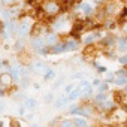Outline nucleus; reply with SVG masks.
<instances>
[{
    "label": "nucleus",
    "mask_w": 127,
    "mask_h": 127,
    "mask_svg": "<svg viewBox=\"0 0 127 127\" xmlns=\"http://www.w3.org/2000/svg\"><path fill=\"white\" fill-rule=\"evenodd\" d=\"M118 76H121V78H127V70H126V69H120V70H118Z\"/></svg>",
    "instance_id": "obj_27"
},
{
    "label": "nucleus",
    "mask_w": 127,
    "mask_h": 127,
    "mask_svg": "<svg viewBox=\"0 0 127 127\" xmlns=\"http://www.w3.org/2000/svg\"><path fill=\"white\" fill-rule=\"evenodd\" d=\"M26 111H27V109H26V106H24V105H20V106H18V109H17V112H18V115H20V117L26 115Z\"/></svg>",
    "instance_id": "obj_23"
},
{
    "label": "nucleus",
    "mask_w": 127,
    "mask_h": 127,
    "mask_svg": "<svg viewBox=\"0 0 127 127\" xmlns=\"http://www.w3.org/2000/svg\"><path fill=\"white\" fill-rule=\"evenodd\" d=\"M32 46H33L34 51H37V49H40V48H43V46H46V45H45V40L39 36V37H33V40H32Z\"/></svg>",
    "instance_id": "obj_7"
},
{
    "label": "nucleus",
    "mask_w": 127,
    "mask_h": 127,
    "mask_svg": "<svg viewBox=\"0 0 127 127\" xmlns=\"http://www.w3.org/2000/svg\"><path fill=\"white\" fill-rule=\"evenodd\" d=\"M106 88H108V85H106V84H99V91H100V93L106 91Z\"/></svg>",
    "instance_id": "obj_28"
},
{
    "label": "nucleus",
    "mask_w": 127,
    "mask_h": 127,
    "mask_svg": "<svg viewBox=\"0 0 127 127\" xmlns=\"http://www.w3.org/2000/svg\"><path fill=\"white\" fill-rule=\"evenodd\" d=\"M55 78V72L52 69H46L43 72V81H52Z\"/></svg>",
    "instance_id": "obj_15"
},
{
    "label": "nucleus",
    "mask_w": 127,
    "mask_h": 127,
    "mask_svg": "<svg viewBox=\"0 0 127 127\" xmlns=\"http://www.w3.org/2000/svg\"><path fill=\"white\" fill-rule=\"evenodd\" d=\"M67 102H69V100H67V97L61 96V97H58V99H57V102L54 103V106H55L57 109H60V108H63V106H64V105H66Z\"/></svg>",
    "instance_id": "obj_16"
},
{
    "label": "nucleus",
    "mask_w": 127,
    "mask_h": 127,
    "mask_svg": "<svg viewBox=\"0 0 127 127\" xmlns=\"http://www.w3.org/2000/svg\"><path fill=\"white\" fill-rule=\"evenodd\" d=\"M32 23H30V20L29 18H24V20H21V21H18V26H17V33H15V36H18V37H26V36H29L30 34V30H32Z\"/></svg>",
    "instance_id": "obj_2"
},
{
    "label": "nucleus",
    "mask_w": 127,
    "mask_h": 127,
    "mask_svg": "<svg viewBox=\"0 0 127 127\" xmlns=\"http://www.w3.org/2000/svg\"><path fill=\"white\" fill-rule=\"evenodd\" d=\"M105 43H108V45H112V43H114V40H112V37H109V39H106V40H105Z\"/></svg>",
    "instance_id": "obj_34"
},
{
    "label": "nucleus",
    "mask_w": 127,
    "mask_h": 127,
    "mask_svg": "<svg viewBox=\"0 0 127 127\" xmlns=\"http://www.w3.org/2000/svg\"><path fill=\"white\" fill-rule=\"evenodd\" d=\"M126 46H127V42H126L124 39H120V40H118V48H120L121 51H124Z\"/></svg>",
    "instance_id": "obj_24"
},
{
    "label": "nucleus",
    "mask_w": 127,
    "mask_h": 127,
    "mask_svg": "<svg viewBox=\"0 0 127 127\" xmlns=\"http://www.w3.org/2000/svg\"><path fill=\"white\" fill-rule=\"evenodd\" d=\"M52 100H54V94H52V93H48V94L43 96V102H45V103H51Z\"/></svg>",
    "instance_id": "obj_21"
},
{
    "label": "nucleus",
    "mask_w": 127,
    "mask_h": 127,
    "mask_svg": "<svg viewBox=\"0 0 127 127\" xmlns=\"http://www.w3.org/2000/svg\"><path fill=\"white\" fill-rule=\"evenodd\" d=\"M29 69L33 70V72H36V73H42V72L46 70V67H45V64H43L42 61H36V63H33V64H32Z\"/></svg>",
    "instance_id": "obj_6"
},
{
    "label": "nucleus",
    "mask_w": 127,
    "mask_h": 127,
    "mask_svg": "<svg viewBox=\"0 0 127 127\" xmlns=\"http://www.w3.org/2000/svg\"><path fill=\"white\" fill-rule=\"evenodd\" d=\"M64 26H66V18H64V17L57 18V20L52 23V29H54V30H60V29H63Z\"/></svg>",
    "instance_id": "obj_10"
},
{
    "label": "nucleus",
    "mask_w": 127,
    "mask_h": 127,
    "mask_svg": "<svg viewBox=\"0 0 127 127\" xmlns=\"http://www.w3.org/2000/svg\"><path fill=\"white\" fill-rule=\"evenodd\" d=\"M72 123H73V127H88V123L84 118H75Z\"/></svg>",
    "instance_id": "obj_17"
},
{
    "label": "nucleus",
    "mask_w": 127,
    "mask_h": 127,
    "mask_svg": "<svg viewBox=\"0 0 127 127\" xmlns=\"http://www.w3.org/2000/svg\"><path fill=\"white\" fill-rule=\"evenodd\" d=\"M24 106H26V109H34L36 106H37V102H36V99H33V97H27V99H24Z\"/></svg>",
    "instance_id": "obj_12"
},
{
    "label": "nucleus",
    "mask_w": 127,
    "mask_h": 127,
    "mask_svg": "<svg viewBox=\"0 0 127 127\" xmlns=\"http://www.w3.org/2000/svg\"><path fill=\"white\" fill-rule=\"evenodd\" d=\"M114 81H115V84H117L118 87H121V85H126V84H127V78H121V76L115 78Z\"/></svg>",
    "instance_id": "obj_19"
},
{
    "label": "nucleus",
    "mask_w": 127,
    "mask_h": 127,
    "mask_svg": "<svg viewBox=\"0 0 127 127\" xmlns=\"http://www.w3.org/2000/svg\"><path fill=\"white\" fill-rule=\"evenodd\" d=\"M49 52L51 54H61V52H64V43H55L54 46L49 48Z\"/></svg>",
    "instance_id": "obj_11"
},
{
    "label": "nucleus",
    "mask_w": 127,
    "mask_h": 127,
    "mask_svg": "<svg viewBox=\"0 0 127 127\" xmlns=\"http://www.w3.org/2000/svg\"><path fill=\"white\" fill-rule=\"evenodd\" d=\"M0 3H2L3 8H11V6H14V5H18L20 0H0Z\"/></svg>",
    "instance_id": "obj_18"
},
{
    "label": "nucleus",
    "mask_w": 127,
    "mask_h": 127,
    "mask_svg": "<svg viewBox=\"0 0 127 127\" xmlns=\"http://www.w3.org/2000/svg\"><path fill=\"white\" fill-rule=\"evenodd\" d=\"M33 2H34V0H27V5H32Z\"/></svg>",
    "instance_id": "obj_38"
},
{
    "label": "nucleus",
    "mask_w": 127,
    "mask_h": 127,
    "mask_svg": "<svg viewBox=\"0 0 127 127\" xmlns=\"http://www.w3.org/2000/svg\"><path fill=\"white\" fill-rule=\"evenodd\" d=\"M42 32H43V26H42V23H36V24L32 26L30 36H32V37H39V36L42 34Z\"/></svg>",
    "instance_id": "obj_5"
},
{
    "label": "nucleus",
    "mask_w": 127,
    "mask_h": 127,
    "mask_svg": "<svg viewBox=\"0 0 127 127\" xmlns=\"http://www.w3.org/2000/svg\"><path fill=\"white\" fill-rule=\"evenodd\" d=\"M42 11L48 17H55V15L60 14L61 6H60L58 2H55V0H45L43 5H42Z\"/></svg>",
    "instance_id": "obj_1"
},
{
    "label": "nucleus",
    "mask_w": 127,
    "mask_h": 127,
    "mask_svg": "<svg viewBox=\"0 0 127 127\" xmlns=\"http://www.w3.org/2000/svg\"><path fill=\"white\" fill-rule=\"evenodd\" d=\"M60 127H73V123L70 120H63L60 123Z\"/></svg>",
    "instance_id": "obj_22"
},
{
    "label": "nucleus",
    "mask_w": 127,
    "mask_h": 127,
    "mask_svg": "<svg viewBox=\"0 0 127 127\" xmlns=\"http://www.w3.org/2000/svg\"><path fill=\"white\" fill-rule=\"evenodd\" d=\"M3 108H5V105H3V102H2V100H0V112L3 111Z\"/></svg>",
    "instance_id": "obj_37"
},
{
    "label": "nucleus",
    "mask_w": 127,
    "mask_h": 127,
    "mask_svg": "<svg viewBox=\"0 0 127 127\" xmlns=\"http://www.w3.org/2000/svg\"><path fill=\"white\" fill-rule=\"evenodd\" d=\"M126 42H127V40H126Z\"/></svg>",
    "instance_id": "obj_43"
},
{
    "label": "nucleus",
    "mask_w": 127,
    "mask_h": 127,
    "mask_svg": "<svg viewBox=\"0 0 127 127\" xmlns=\"http://www.w3.org/2000/svg\"><path fill=\"white\" fill-rule=\"evenodd\" d=\"M72 78H73V79H79V78H81V73H75Z\"/></svg>",
    "instance_id": "obj_35"
},
{
    "label": "nucleus",
    "mask_w": 127,
    "mask_h": 127,
    "mask_svg": "<svg viewBox=\"0 0 127 127\" xmlns=\"http://www.w3.org/2000/svg\"><path fill=\"white\" fill-rule=\"evenodd\" d=\"M124 30H126V32H127V24H126V27H124Z\"/></svg>",
    "instance_id": "obj_41"
},
{
    "label": "nucleus",
    "mask_w": 127,
    "mask_h": 127,
    "mask_svg": "<svg viewBox=\"0 0 127 127\" xmlns=\"http://www.w3.org/2000/svg\"><path fill=\"white\" fill-rule=\"evenodd\" d=\"M93 2H96V3H100V2H103V0H93Z\"/></svg>",
    "instance_id": "obj_39"
},
{
    "label": "nucleus",
    "mask_w": 127,
    "mask_h": 127,
    "mask_svg": "<svg viewBox=\"0 0 127 127\" xmlns=\"http://www.w3.org/2000/svg\"><path fill=\"white\" fill-rule=\"evenodd\" d=\"M73 88H75V85H73V84H67V85L64 87V94H69Z\"/></svg>",
    "instance_id": "obj_25"
},
{
    "label": "nucleus",
    "mask_w": 127,
    "mask_h": 127,
    "mask_svg": "<svg viewBox=\"0 0 127 127\" xmlns=\"http://www.w3.org/2000/svg\"><path fill=\"white\" fill-rule=\"evenodd\" d=\"M114 79V73H106V81H112Z\"/></svg>",
    "instance_id": "obj_31"
},
{
    "label": "nucleus",
    "mask_w": 127,
    "mask_h": 127,
    "mask_svg": "<svg viewBox=\"0 0 127 127\" xmlns=\"http://www.w3.org/2000/svg\"><path fill=\"white\" fill-rule=\"evenodd\" d=\"M105 99H106L105 94H99V96H96V100H97V102H103Z\"/></svg>",
    "instance_id": "obj_29"
},
{
    "label": "nucleus",
    "mask_w": 127,
    "mask_h": 127,
    "mask_svg": "<svg viewBox=\"0 0 127 127\" xmlns=\"http://www.w3.org/2000/svg\"><path fill=\"white\" fill-rule=\"evenodd\" d=\"M126 90H127V88H126Z\"/></svg>",
    "instance_id": "obj_42"
},
{
    "label": "nucleus",
    "mask_w": 127,
    "mask_h": 127,
    "mask_svg": "<svg viewBox=\"0 0 127 127\" xmlns=\"http://www.w3.org/2000/svg\"><path fill=\"white\" fill-rule=\"evenodd\" d=\"M76 48H78V42L76 40L70 39V40L64 42V51H75Z\"/></svg>",
    "instance_id": "obj_13"
},
{
    "label": "nucleus",
    "mask_w": 127,
    "mask_h": 127,
    "mask_svg": "<svg viewBox=\"0 0 127 127\" xmlns=\"http://www.w3.org/2000/svg\"><path fill=\"white\" fill-rule=\"evenodd\" d=\"M94 39H96V34H94V33H91V34H88V36H85V37H84V42H85L87 45H90Z\"/></svg>",
    "instance_id": "obj_20"
},
{
    "label": "nucleus",
    "mask_w": 127,
    "mask_h": 127,
    "mask_svg": "<svg viewBox=\"0 0 127 127\" xmlns=\"http://www.w3.org/2000/svg\"><path fill=\"white\" fill-rule=\"evenodd\" d=\"M5 94H6V90H3L2 87H0V97H3Z\"/></svg>",
    "instance_id": "obj_33"
},
{
    "label": "nucleus",
    "mask_w": 127,
    "mask_h": 127,
    "mask_svg": "<svg viewBox=\"0 0 127 127\" xmlns=\"http://www.w3.org/2000/svg\"><path fill=\"white\" fill-rule=\"evenodd\" d=\"M79 9L85 14V15H91L93 12H94V8H93V5L91 3H87V2H84V3H81L79 5Z\"/></svg>",
    "instance_id": "obj_8"
},
{
    "label": "nucleus",
    "mask_w": 127,
    "mask_h": 127,
    "mask_svg": "<svg viewBox=\"0 0 127 127\" xmlns=\"http://www.w3.org/2000/svg\"><path fill=\"white\" fill-rule=\"evenodd\" d=\"M11 127H21V126H20V123H18V121L12 120V121H11Z\"/></svg>",
    "instance_id": "obj_30"
},
{
    "label": "nucleus",
    "mask_w": 127,
    "mask_h": 127,
    "mask_svg": "<svg viewBox=\"0 0 127 127\" xmlns=\"http://www.w3.org/2000/svg\"><path fill=\"white\" fill-rule=\"evenodd\" d=\"M120 63H121V64H126V63H127V57H121L120 58Z\"/></svg>",
    "instance_id": "obj_32"
},
{
    "label": "nucleus",
    "mask_w": 127,
    "mask_h": 127,
    "mask_svg": "<svg viewBox=\"0 0 127 127\" xmlns=\"http://www.w3.org/2000/svg\"><path fill=\"white\" fill-rule=\"evenodd\" d=\"M81 94H82L81 88H73V90L67 94V100H69V102H73V100H76L78 97H81Z\"/></svg>",
    "instance_id": "obj_9"
},
{
    "label": "nucleus",
    "mask_w": 127,
    "mask_h": 127,
    "mask_svg": "<svg viewBox=\"0 0 127 127\" xmlns=\"http://www.w3.org/2000/svg\"><path fill=\"white\" fill-rule=\"evenodd\" d=\"M45 45L48 46V48H51V46H54L55 43H58V36L55 34V33H46V36H45Z\"/></svg>",
    "instance_id": "obj_4"
},
{
    "label": "nucleus",
    "mask_w": 127,
    "mask_h": 127,
    "mask_svg": "<svg viewBox=\"0 0 127 127\" xmlns=\"http://www.w3.org/2000/svg\"><path fill=\"white\" fill-rule=\"evenodd\" d=\"M32 127H39V126H36V124H33V126H32Z\"/></svg>",
    "instance_id": "obj_40"
},
{
    "label": "nucleus",
    "mask_w": 127,
    "mask_h": 127,
    "mask_svg": "<svg viewBox=\"0 0 127 127\" xmlns=\"http://www.w3.org/2000/svg\"><path fill=\"white\" fill-rule=\"evenodd\" d=\"M81 91H82V93H85V94H90V93L93 91L91 84H90L88 81H81Z\"/></svg>",
    "instance_id": "obj_14"
},
{
    "label": "nucleus",
    "mask_w": 127,
    "mask_h": 127,
    "mask_svg": "<svg viewBox=\"0 0 127 127\" xmlns=\"http://www.w3.org/2000/svg\"><path fill=\"white\" fill-rule=\"evenodd\" d=\"M33 88H34V90H39V88H40V85H39L37 82H34V84H33Z\"/></svg>",
    "instance_id": "obj_36"
},
{
    "label": "nucleus",
    "mask_w": 127,
    "mask_h": 127,
    "mask_svg": "<svg viewBox=\"0 0 127 127\" xmlns=\"http://www.w3.org/2000/svg\"><path fill=\"white\" fill-rule=\"evenodd\" d=\"M114 11H115V5H114V3H111L109 6H106V12H108V14H112Z\"/></svg>",
    "instance_id": "obj_26"
},
{
    "label": "nucleus",
    "mask_w": 127,
    "mask_h": 127,
    "mask_svg": "<svg viewBox=\"0 0 127 127\" xmlns=\"http://www.w3.org/2000/svg\"><path fill=\"white\" fill-rule=\"evenodd\" d=\"M12 85H14V79H12V76L8 72H2V73H0V87H2L3 90H8Z\"/></svg>",
    "instance_id": "obj_3"
}]
</instances>
